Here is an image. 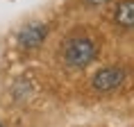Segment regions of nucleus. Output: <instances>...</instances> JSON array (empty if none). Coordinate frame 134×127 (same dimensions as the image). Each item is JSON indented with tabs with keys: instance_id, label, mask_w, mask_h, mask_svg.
<instances>
[{
	"instance_id": "f03ea898",
	"label": "nucleus",
	"mask_w": 134,
	"mask_h": 127,
	"mask_svg": "<svg viewBox=\"0 0 134 127\" xmlns=\"http://www.w3.org/2000/svg\"><path fill=\"white\" fill-rule=\"evenodd\" d=\"M125 79V71L123 68H116V66H109V68H102L93 75V89L96 91H114L118 89Z\"/></svg>"
},
{
	"instance_id": "423d86ee",
	"label": "nucleus",
	"mask_w": 134,
	"mask_h": 127,
	"mask_svg": "<svg viewBox=\"0 0 134 127\" xmlns=\"http://www.w3.org/2000/svg\"><path fill=\"white\" fill-rule=\"evenodd\" d=\"M0 127H2V125H0Z\"/></svg>"
},
{
	"instance_id": "20e7f679",
	"label": "nucleus",
	"mask_w": 134,
	"mask_h": 127,
	"mask_svg": "<svg viewBox=\"0 0 134 127\" xmlns=\"http://www.w3.org/2000/svg\"><path fill=\"white\" fill-rule=\"evenodd\" d=\"M116 23L123 27H134V0H123L116 7Z\"/></svg>"
},
{
	"instance_id": "39448f33",
	"label": "nucleus",
	"mask_w": 134,
	"mask_h": 127,
	"mask_svg": "<svg viewBox=\"0 0 134 127\" xmlns=\"http://www.w3.org/2000/svg\"><path fill=\"white\" fill-rule=\"evenodd\" d=\"M86 2H89V5H105L107 0H86Z\"/></svg>"
},
{
	"instance_id": "7ed1b4c3",
	"label": "nucleus",
	"mask_w": 134,
	"mask_h": 127,
	"mask_svg": "<svg viewBox=\"0 0 134 127\" xmlns=\"http://www.w3.org/2000/svg\"><path fill=\"white\" fill-rule=\"evenodd\" d=\"M48 34V27L43 25V23H30L25 27L21 30V34H18V43H21V48L25 50H32V48H39L43 43Z\"/></svg>"
},
{
	"instance_id": "f257e3e1",
	"label": "nucleus",
	"mask_w": 134,
	"mask_h": 127,
	"mask_svg": "<svg viewBox=\"0 0 134 127\" xmlns=\"http://www.w3.org/2000/svg\"><path fill=\"white\" fill-rule=\"evenodd\" d=\"M98 55V45L91 39H71V41L64 45V63L71 66V68H84L96 59Z\"/></svg>"
}]
</instances>
